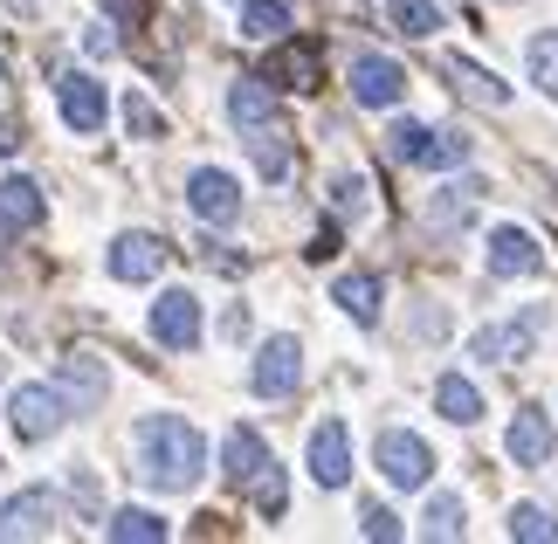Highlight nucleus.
Returning a JSON list of instances; mask_svg holds the SVG:
<instances>
[{
  "label": "nucleus",
  "mask_w": 558,
  "mask_h": 544,
  "mask_svg": "<svg viewBox=\"0 0 558 544\" xmlns=\"http://www.w3.org/2000/svg\"><path fill=\"white\" fill-rule=\"evenodd\" d=\"M325 76V62H317V49H283L269 62V83H296V90H311V83Z\"/></svg>",
  "instance_id": "31"
},
{
  "label": "nucleus",
  "mask_w": 558,
  "mask_h": 544,
  "mask_svg": "<svg viewBox=\"0 0 558 544\" xmlns=\"http://www.w3.org/2000/svg\"><path fill=\"white\" fill-rule=\"evenodd\" d=\"M373 462H379V475L393 489H427V475H435V448H427L414 427H379Z\"/></svg>",
  "instance_id": "3"
},
{
  "label": "nucleus",
  "mask_w": 558,
  "mask_h": 544,
  "mask_svg": "<svg viewBox=\"0 0 558 544\" xmlns=\"http://www.w3.org/2000/svg\"><path fill=\"white\" fill-rule=\"evenodd\" d=\"M0 104H8V62H0Z\"/></svg>",
  "instance_id": "39"
},
{
  "label": "nucleus",
  "mask_w": 558,
  "mask_h": 544,
  "mask_svg": "<svg viewBox=\"0 0 558 544\" xmlns=\"http://www.w3.org/2000/svg\"><path fill=\"white\" fill-rule=\"evenodd\" d=\"M538 331H545V303H531L524 317L483 324V331L469 338V359H483V365H524V359H531V344H538Z\"/></svg>",
  "instance_id": "5"
},
{
  "label": "nucleus",
  "mask_w": 558,
  "mask_h": 544,
  "mask_svg": "<svg viewBox=\"0 0 558 544\" xmlns=\"http://www.w3.org/2000/svg\"><path fill=\"white\" fill-rule=\"evenodd\" d=\"M124 132H138V138H159L166 124H159V111L145 97H124Z\"/></svg>",
  "instance_id": "36"
},
{
  "label": "nucleus",
  "mask_w": 558,
  "mask_h": 544,
  "mask_svg": "<svg viewBox=\"0 0 558 544\" xmlns=\"http://www.w3.org/2000/svg\"><path fill=\"white\" fill-rule=\"evenodd\" d=\"M276 118H283V104H276L269 76H242L228 90V124L234 132H263V124H276Z\"/></svg>",
  "instance_id": "16"
},
{
  "label": "nucleus",
  "mask_w": 558,
  "mask_h": 544,
  "mask_svg": "<svg viewBox=\"0 0 558 544\" xmlns=\"http://www.w3.org/2000/svg\"><path fill=\"white\" fill-rule=\"evenodd\" d=\"M186 207L201 214L207 228H228V221H242V180L221 166H193L186 172Z\"/></svg>",
  "instance_id": "7"
},
{
  "label": "nucleus",
  "mask_w": 558,
  "mask_h": 544,
  "mask_svg": "<svg viewBox=\"0 0 558 544\" xmlns=\"http://www.w3.org/2000/svg\"><path fill=\"white\" fill-rule=\"evenodd\" d=\"M62 421H70V407H62V394H56L49 379H21L14 394H8V427H14L21 448H41Z\"/></svg>",
  "instance_id": "2"
},
{
  "label": "nucleus",
  "mask_w": 558,
  "mask_h": 544,
  "mask_svg": "<svg viewBox=\"0 0 558 544\" xmlns=\"http://www.w3.org/2000/svg\"><path fill=\"white\" fill-rule=\"evenodd\" d=\"M462 531H469V504H462L456 489H441L435 504H427V517H421V537H435V544H456Z\"/></svg>",
  "instance_id": "26"
},
{
  "label": "nucleus",
  "mask_w": 558,
  "mask_h": 544,
  "mask_svg": "<svg viewBox=\"0 0 558 544\" xmlns=\"http://www.w3.org/2000/svg\"><path fill=\"white\" fill-rule=\"evenodd\" d=\"M379 297H386V282H379L373 269H352V276L331 282V303L359 324V331H373V324H379Z\"/></svg>",
  "instance_id": "17"
},
{
  "label": "nucleus",
  "mask_w": 558,
  "mask_h": 544,
  "mask_svg": "<svg viewBox=\"0 0 558 544\" xmlns=\"http://www.w3.org/2000/svg\"><path fill=\"white\" fill-rule=\"evenodd\" d=\"M104 537H111V544H166L173 531H166L159 510H118L111 524H104Z\"/></svg>",
  "instance_id": "27"
},
{
  "label": "nucleus",
  "mask_w": 558,
  "mask_h": 544,
  "mask_svg": "<svg viewBox=\"0 0 558 544\" xmlns=\"http://www.w3.org/2000/svg\"><path fill=\"white\" fill-rule=\"evenodd\" d=\"M296 386H304V344H296L290 331L263 338V352H255V365H248V394L255 400H290Z\"/></svg>",
  "instance_id": "4"
},
{
  "label": "nucleus",
  "mask_w": 558,
  "mask_h": 544,
  "mask_svg": "<svg viewBox=\"0 0 558 544\" xmlns=\"http://www.w3.org/2000/svg\"><path fill=\"white\" fill-rule=\"evenodd\" d=\"M41 221V186L35 180H0V242H8V234H21V228H35Z\"/></svg>",
  "instance_id": "19"
},
{
  "label": "nucleus",
  "mask_w": 558,
  "mask_h": 544,
  "mask_svg": "<svg viewBox=\"0 0 558 544\" xmlns=\"http://www.w3.org/2000/svg\"><path fill=\"white\" fill-rule=\"evenodd\" d=\"M359 531H366L373 544H400V537H407V524H400V517L386 510V504H373V510H366V524H359Z\"/></svg>",
  "instance_id": "35"
},
{
  "label": "nucleus",
  "mask_w": 558,
  "mask_h": 544,
  "mask_svg": "<svg viewBox=\"0 0 558 544\" xmlns=\"http://www.w3.org/2000/svg\"><path fill=\"white\" fill-rule=\"evenodd\" d=\"M166 263H173V249H166L159 242V234H118V242H111V255H104V269H111L118 282H153Z\"/></svg>",
  "instance_id": "15"
},
{
  "label": "nucleus",
  "mask_w": 558,
  "mask_h": 544,
  "mask_svg": "<svg viewBox=\"0 0 558 544\" xmlns=\"http://www.w3.org/2000/svg\"><path fill=\"white\" fill-rule=\"evenodd\" d=\"M489 276L497 282H518V276H538L545 269V249H538V234L518 228V221H504V228H489Z\"/></svg>",
  "instance_id": "12"
},
{
  "label": "nucleus",
  "mask_w": 558,
  "mask_h": 544,
  "mask_svg": "<svg viewBox=\"0 0 558 544\" xmlns=\"http://www.w3.org/2000/svg\"><path fill=\"white\" fill-rule=\"evenodd\" d=\"M386 152H393L400 166H435V132L414 124V118H400L393 132H386Z\"/></svg>",
  "instance_id": "28"
},
{
  "label": "nucleus",
  "mask_w": 558,
  "mask_h": 544,
  "mask_svg": "<svg viewBox=\"0 0 558 544\" xmlns=\"http://www.w3.org/2000/svg\"><path fill=\"white\" fill-rule=\"evenodd\" d=\"M242 138H248V152H255V172H263V180H290L296 152H290V138H283V118H276V124H263V132H242Z\"/></svg>",
  "instance_id": "22"
},
{
  "label": "nucleus",
  "mask_w": 558,
  "mask_h": 544,
  "mask_svg": "<svg viewBox=\"0 0 558 544\" xmlns=\"http://www.w3.org/2000/svg\"><path fill=\"white\" fill-rule=\"evenodd\" d=\"M407 97V70L393 56H352V104H366V111H393Z\"/></svg>",
  "instance_id": "14"
},
{
  "label": "nucleus",
  "mask_w": 558,
  "mask_h": 544,
  "mask_svg": "<svg viewBox=\"0 0 558 544\" xmlns=\"http://www.w3.org/2000/svg\"><path fill=\"white\" fill-rule=\"evenodd\" d=\"M283 28H290V0H242V35L276 41Z\"/></svg>",
  "instance_id": "29"
},
{
  "label": "nucleus",
  "mask_w": 558,
  "mask_h": 544,
  "mask_svg": "<svg viewBox=\"0 0 558 544\" xmlns=\"http://www.w3.org/2000/svg\"><path fill=\"white\" fill-rule=\"evenodd\" d=\"M248 483H255V504H263L269 517H276V510H283V469H276V462H263V469H255V475H248Z\"/></svg>",
  "instance_id": "34"
},
{
  "label": "nucleus",
  "mask_w": 558,
  "mask_h": 544,
  "mask_svg": "<svg viewBox=\"0 0 558 544\" xmlns=\"http://www.w3.org/2000/svg\"><path fill=\"white\" fill-rule=\"evenodd\" d=\"M476 201H483V180H456V186H441L435 201H427V221H435L441 234H448V228H469Z\"/></svg>",
  "instance_id": "23"
},
{
  "label": "nucleus",
  "mask_w": 558,
  "mask_h": 544,
  "mask_svg": "<svg viewBox=\"0 0 558 544\" xmlns=\"http://www.w3.org/2000/svg\"><path fill=\"white\" fill-rule=\"evenodd\" d=\"M469 152H476V138H469V132H435V172L469 166Z\"/></svg>",
  "instance_id": "33"
},
{
  "label": "nucleus",
  "mask_w": 558,
  "mask_h": 544,
  "mask_svg": "<svg viewBox=\"0 0 558 544\" xmlns=\"http://www.w3.org/2000/svg\"><path fill=\"white\" fill-rule=\"evenodd\" d=\"M435 407H441V421L476 427V421H483V386L462 379V373H441V379H435Z\"/></svg>",
  "instance_id": "20"
},
{
  "label": "nucleus",
  "mask_w": 558,
  "mask_h": 544,
  "mask_svg": "<svg viewBox=\"0 0 558 544\" xmlns=\"http://www.w3.org/2000/svg\"><path fill=\"white\" fill-rule=\"evenodd\" d=\"M331 214H352V221L366 214V180H359V172H338L331 180Z\"/></svg>",
  "instance_id": "32"
},
{
  "label": "nucleus",
  "mask_w": 558,
  "mask_h": 544,
  "mask_svg": "<svg viewBox=\"0 0 558 544\" xmlns=\"http://www.w3.org/2000/svg\"><path fill=\"white\" fill-rule=\"evenodd\" d=\"M62 524V496L49 483H35V489H21L0 504V544H14V537H49Z\"/></svg>",
  "instance_id": "9"
},
{
  "label": "nucleus",
  "mask_w": 558,
  "mask_h": 544,
  "mask_svg": "<svg viewBox=\"0 0 558 544\" xmlns=\"http://www.w3.org/2000/svg\"><path fill=\"white\" fill-rule=\"evenodd\" d=\"M269 462V442L255 427H228V442H221V469H228V483H248L255 469Z\"/></svg>",
  "instance_id": "21"
},
{
  "label": "nucleus",
  "mask_w": 558,
  "mask_h": 544,
  "mask_svg": "<svg viewBox=\"0 0 558 544\" xmlns=\"http://www.w3.org/2000/svg\"><path fill=\"white\" fill-rule=\"evenodd\" d=\"M90 49H97V56H111V49H118V35H111V21H97V28H90Z\"/></svg>",
  "instance_id": "38"
},
{
  "label": "nucleus",
  "mask_w": 558,
  "mask_h": 544,
  "mask_svg": "<svg viewBox=\"0 0 558 544\" xmlns=\"http://www.w3.org/2000/svg\"><path fill=\"white\" fill-rule=\"evenodd\" d=\"M441 70H448V83H456V90H462L469 104H483V111H504V104H510V97H518V90H510V83H504V76H489V70H483V62H462V56H448V62H441Z\"/></svg>",
  "instance_id": "18"
},
{
  "label": "nucleus",
  "mask_w": 558,
  "mask_h": 544,
  "mask_svg": "<svg viewBox=\"0 0 558 544\" xmlns=\"http://www.w3.org/2000/svg\"><path fill=\"white\" fill-rule=\"evenodd\" d=\"M248 331H255V317H248V303H234V311L221 317V338H228V344H242Z\"/></svg>",
  "instance_id": "37"
},
{
  "label": "nucleus",
  "mask_w": 558,
  "mask_h": 544,
  "mask_svg": "<svg viewBox=\"0 0 558 544\" xmlns=\"http://www.w3.org/2000/svg\"><path fill=\"white\" fill-rule=\"evenodd\" d=\"M56 111H62V124H70L76 138H97L104 118H111V97H104V83L90 70H62L56 76Z\"/></svg>",
  "instance_id": "6"
},
{
  "label": "nucleus",
  "mask_w": 558,
  "mask_h": 544,
  "mask_svg": "<svg viewBox=\"0 0 558 544\" xmlns=\"http://www.w3.org/2000/svg\"><path fill=\"white\" fill-rule=\"evenodd\" d=\"M304 462H311V483L317 489H345L352 483V427L345 421H317Z\"/></svg>",
  "instance_id": "11"
},
{
  "label": "nucleus",
  "mask_w": 558,
  "mask_h": 544,
  "mask_svg": "<svg viewBox=\"0 0 558 544\" xmlns=\"http://www.w3.org/2000/svg\"><path fill=\"white\" fill-rule=\"evenodd\" d=\"M132 455H138V475L159 496H186L207 475V434L186 413H145L132 434Z\"/></svg>",
  "instance_id": "1"
},
{
  "label": "nucleus",
  "mask_w": 558,
  "mask_h": 544,
  "mask_svg": "<svg viewBox=\"0 0 558 544\" xmlns=\"http://www.w3.org/2000/svg\"><path fill=\"white\" fill-rule=\"evenodd\" d=\"M551 448H558V434H551V413L545 407H518L510 413V427H504V455L518 469H545L551 462Z\"/></svg>",
  "instance_id": "13"
},
{
  "label": "nucleus",
  "mask_w": 558,
  "mask_h": 544,
  "mask_svg": "<svg viewBox=\"0 0 558 544\" xmlns=\"http://www.w3.org/2000/svg\"><path fill=\"white\" fill-rule=\"evenodd\" d=\"M524 76L558 104V28H538V35L524 41Z\"/></svg>",
  "instance_id": "25"
},
{
  "label": "nucleus",
  "mask_w": 558,
  "mask_h": 544,
  "mask_svg": "<svg viewBox=\"0 0 558 544\" xmlns=\"http://www.w3.org/2000/svg\"><path fill=\"white\" fill-rule=\"evenodd\" d=\"M558 537V517L545 504H518L510 510V544H551Z\"/></svg>",
  "instance_id": "30"
},
{
  "label": "nucleus",
  "mask_w": 558,
  "mask_h": 544,
  "mask_svg": "<svg viewBox=\"0 0 558 544\" xmlns=\"http://www.w3.org/2000/svg\"><path fill=\"white\" fill-rule=\"evenodd\" d=\"M56 394H62V407L70 413H97L104 400H111V373H104V359H90V352H70L56 365Z\"/></svg>",
  "instance_id": "10"
},
{
  "label": "nucleus",
  "mask_w": 558,
  "mask_h": 544,
  "mask_svg": "<svg viewBox=\"0 0 558 544\" xmlns=\"http://www.w3.org/2000/svg\"><path fill=\"white\" fill-rule=\"evenodd\" d=\"M153 338L166 344V352H193V344L207 338V311L193 290H159L153 303Z\"/></svg>",
  "instance_id": "8"
},
{
  "label": "nucleus",
  "mask_w": 558,
  "mask_h": 544,
  "mask_svg": "<svg viewBox=\"0 0 558 544\" xmlns=\"http://www.w3.org/2000/svg\"><path fill=\"white\" fill-rule=\"evenodd\" d=\"M386 21H393V35H407V41H435L441 35L435 0H386Z\"/></svg>",
  "instance_id": "24"
}]
</instances>
